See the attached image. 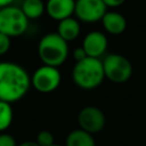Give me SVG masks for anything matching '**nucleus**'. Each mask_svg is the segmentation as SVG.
<instances>
[{
    "label": "nucleus",
    "instance_id": "obj_1",
    "mask_svg": "<svg viewBox=\"0 0 146 146\" xmlns=\"http://www.w3.org/2000/svg\"><path fill=\"white\" fill-rule=\"evenodd\" d=\"M31 87L27 71L14 62H0V100L15 103L21 100Z\"/></svg>",
    "mask_w": 146,
    "mask_h": 146
},
{
    "label": "nucleus",
    "instance_id": "obj_2",
    "mask_svg": "<svg viewBox=\"0 0 146 146\" xmlns=\"http://www.w3.org/2000/svg\"><path fill=\"white\" fill-rule=\"evenodd\" d=\"M105 79L103 63L100 58L86 57L75 62L72 70V80L75 86L84 90H91L99 87Z\"/></svg>",
    "mask_w": 146,
    "mask_h": 146
},
{
    "label": "nucleus",
    "instance_id": "obj_3",
    "mask_svg": "<svg viewBox=\"0 0 146 146\" xmlns=\"http://www.w3.org/2000/svg\"><path fill=\"white\" fill-rule=\"evenodd\" d=\"M67 43L56 32L44 34L38 43V55L43 65L54 67L63 65L68 56Z\"/></svg>",
    "mask_w": 146,
    "mask_h": 146
},
{
    "label": "nucleus",
    "instance_id": "obj_4",
    "mask_svg": "<svg viewBox=\"0 0 146 146\" xmlns=\"http://www.w3.org/2000/svg\"><path fill=\"white\" fill-rule=\"evenodd\" d=\"M29 19L22 9L16 6H8L0 9V33L9 38L19 36L26 32Z\"/></svg>",
    "mask_w": 146,
    "mask_h": 146
},
{
    "label": "nucleus",
    "instance_id": "obj_5",
    "mask_svg": "<svg viewBox=\"0 0 146 146\" xmlns=\"http://www.w3.org/2000/svg\"><path fill=\"white\" fill-rule=\"evenodd\" d=\"M105 79L113 83H124L132 75V64L130 60L120 54H108L103 60Z\"/></svg>",
    "mask_w": 146,
    "mask_h": 146
},
{
    "label": "nucleus",
    "instance_id": "obj_6",
    "mask_svg": "<svg viewBox=\"0 0 146 146\" xmlns=\"http://www.w3.org/2000/svg\"><path fill=\"white\" fill-rule=\"evenodd\" d=\"M62 82V74L58 67L41 65L31 78V86L41 94H50L55 91Z\"/></svg>",
    "mask_w": 146,
    "mask_h": 146
},
{
    "label": "nucleus",
    "instance_id": "obj_7",
    "mask_svg": "<svg viewBox=\"0 0 146 146\" xmlns=\"http://www.w3.org/2000/svg\"><path fill=\"white\" fill-rule=\"evenodd\" d=\"M107 7L103 0H75L74 15L79 22L92 24L100 22Z\"/></svg>",
    "mask_w": 146,
    "mask_h": 146
},
{
    "label": "nucleus",
    "instance_id": "obj_8",
    "mask_svg": "<svg viewBox=\"0 0 146 146\" xmlns=\"http://www.w3.org/2000/svg\"><path fill=\"white\" fill-rule=\"evenodd\" d=\"M78 123L80 129L94 135L103 130L106 123L104 112L97 106H86L78 114Z\"/></svg>",
    "mask_w": 146,
    "mask_h": 146
},
{
    "label": "nucleus",
    "instance_id": "obj_9",
    "mask_svg": "<svg viewBox=\"0 0 146 146\" xmlns=\"http://www.w3.org/2000/svg\"><path fill=\"white\" fill-rule=\"evenodd\" d=\"M107 46H108V40L106 34L96 30L87 33L81 44L87 56L94 58H100L105 54Z\"/></svg>",
    "mask_w": 146,
    "mask_h": 146
},
{
    "label": "nucleus",
    "instance_id": "obj_10",
    "mask_svg": "<svg viewBox=\"0 0 146 146\" xmlns=\"http://www.w3.org/2000/svg\"><path fill=\"white\" fill-rule=\"evenodd\" d=\"M46 14L54 21H62L74 15L75 0H47Z\"/></svg>",
    "mask_w": 146,
    "mask_h": 146
},
{
    "label": "nucleus",
    "instance_id": "obj_11",
    "mask_svg": "<svg viewBox=\"0 0 146 146\" xmlns=\"http://www.w3.org/2000/svg\"><path fill=\"white\" fill-rule=\"evenodd\" d=\"M104 30L112 35H120L127 29L125 17L115 10H107L100 19Z\"/></svg>",
    "mask_w": 146,
    "mask_h": 146
},
{
    "label": "nucleus",
    "instance_id": "obj_12",
    "mask_svg": "<svg viewBox=\"0 0 146 146\" xmlns=\"http://www.w3.org/2000/svg\"><path fill=\"white\" fill-rule=\"evenodd\" d=\"M80 32H81L80 22L73 16L67 17V18L58 22L56 33L60 38H63L66 42L74 41L80 35Z\"/></svg>",
    "mask_w": 146,
    "mask_h": 146
},
{
    "label": "nucleus",
    "instance_id": "obj_13",
    "mask_svg": "<svg viewBox=\"0 0 146 146\" xmlns=\"http://www.w3.org/2000/svg\"><path fill=\"white\" fill-rule=\"evenodd\" d=\"M64 145L65 146H96V141L91 133L79 128V129L72 130L66 136Z\"/></svg>",
    "mask_w": 146,
    "mask_h": 146
},
{
    "label": "nucleus",
    "instance_id": "obj_14",
    "mask_svg": "<svg viewBox=\"0 0 146 146\" xmlns=\"http://www.w3.org/2000/svg\"><path fill=\"white\" fill-rule=\"evenodd\" d=\"M19 8L27 19H38L46 13L43 0H24Z\"/></svg>",
    "mask_w": 146,
    "mask_h": 146
},
{
    "label": "nucleus",
    "instance_id": "obj_15",
    "mask_svg": "<svg viewBox=\"0 0 146 146\" xmlns=\"http://www.w3.org/2000/svg\"><path fill=\"white\" fill-rule=\"evenodd\" d=\"M14 120L11 104L0 100V132H5Z\"/></svg>",
    "mask_w": 146,
    "mask_h": 146
},
{
    "label": "nucleus",
    "instance_id": "obj_16",
    "mask_svg": "<svg viewBox=\"0 0 146 146\" xmlns=\"http://www.w3.org/2000/svg\"><path fill=\"white\" fill-rule=\"evenodd\" d=\"M35 143L39 146H50V145L55 144V141H54V135L50 131H48V130H41L36 135Z\"/></svg>",
    "mask_w": 146,
    "mask_h": 146
},
{
    "label": "nucleus",
    "instance_id": "obj_17",
    "mask_svg": "<svg viewBox=\"0 0 146 146\" xmlns=\"http://www.w3.org/2000/svg\"><path fill=\"white\" fill-rule=\"evenodd\" d=\"M10 44H11L10 38L3 33H0V56L5 55L9 50Z\"/></svg>",
    "mask_w": 146,
    "mask_h": 146
},
{
    "label": "nucleus",
    "instance_id": "obj_18",
    "mask_svg": "<svg viewBox=\"0 0 146 146\" xmlns=\"http://www.w3.org/2000/svg\"><path fill=\"white\" fill-rule=\"evenodd\" d=\"M0 146H17V143L11 135L0 132Z\"/></svg>",
    "mask_w": 146,
    "mask_h": 146
},
{
    "label": "nucleus",
    "instance_id": "obj_19",
    "mask_svg": "<svg viewBox=\"0 0 146 146\" xmlns=\"http://www.w3.org/2000/svg\"><path fill=\"white\" fill-rule=\"evenodd\" d=\"M86 57H88V56H87V54L82 47H76L73 50V58L75 59V62H80V60L84 59Z\"/></svg>",
    "mask_w": 146,
    "mask_h": 146
},
{
    "label": "nucleus",
    "instance_id": "obj_20",
    "mask_svg": "<svg viewBox=\"0 0 146 146\" xmlns=\"http://www.w3.org/2000/svg\"><path fill=\"white\" fill-rule=\"evenodd\" d=\"M127 0H103V2L105 3V6L107 8H117L120 6H122Z\"/></svg>",
    "mask_w": 146,
    "mask_h": 146
},
{
    "label": "nucleus",
    "instance_id": "obj_21",
    "mask_svg": "<svg viewBox=\"0 0 146 146\" xmlns=\"http://www.w3.org/2000/svg\"><path fill=\"white\" fill-rule=\"evenodd\" d=\"M14 1L15 0H0V9L8 7V6H11L14 3Z\"/></svg>",
    "mask_w": 146,
    "mask_h": 146
},
{
    "label": "nucleus",
    "instance_id": "obj_22",
    "mask_svg": "<svg viewBox=\"0 0 146 146\" xmlns=\"http://www.w3.org/2000/svg\"><path fill=\"white\" fill-rule=\"evenodd\" d=\"M17 146H39L35 141H33V140H26V141H23V143H21L19 145H17Z\"/></svg>",
    "mask_w": 146,
    "mask_h": 146
},
{
    "label": "nucleus",
    "instance_id": "obj_23",
    "mask_svg": "<svg viewBox=\"0 0 146 146\" xmlns=\"http://www.w3.org/2000/svg\"><path fill=\"white\" fill-rule=\"evenodd\" d=\"M50 146H65V145H59V144H52V145H50Z\"/></svg>",
    "mask_w": 146,
    "mask_h": 146
}]
</instances>
